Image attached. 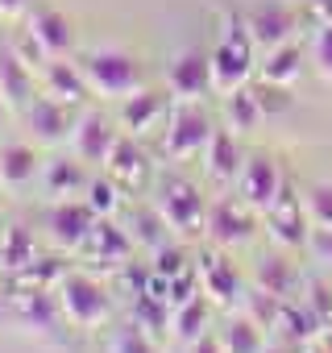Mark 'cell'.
I'll list each match as a JSON object with an SVG mask.
<instances>
[{
	"label": "cell",
	"instance_id": "obj_1",
	"mask_svg": "<svg viewBox=\"0 0 332 353\" xmlns=\"http://www.w3.org/2000/svg\"><path fill=\"white\" fill-rule=\"evenodd\" d=\"M212 54V75H216V96H229L237 88L249 83L253 75V54H258V42H253V30L241 13H220V34H216V46L208 50Z\"/></svg>",
	"mask_w": 332,
	"mask_h": 353
},
{
	"label": "cell",
	"instance_id": "obj_2",
	"mask_svg": "<svg viewBox=\"0 0 332 353\" xmlns=\"http://www.w3.org/2000/svg\"><path fill=\"white\" fill-rule=\"evenodd\" d=\"M75 59L92 83V96H100V100H125L145 88V67L125 46H87Z\"/></svg>",
	"mask_w": 332,
	"mask_h": 353
},
{
	"label": "cell",
	"instance_id": "obj_3",
	"mask_svg": "<svg viewBox=\"0 0 332 353\" xmlns=\"http://www.w3.org/2000/svg\"><path fill=\"white\" fill-rule=\"evenodd\" d=\"M154 204L158 212L166 216V225H171L179 237H204V221H208V196L200 192L196 179H187V174L179 170H166L154 179Z\"/></svg>",
	"mask_w": 332,
	"mask_h": 353
},
{
	"label": "cell",
	"instance_id": "obj_4",
	"mask_svg": "<svg viewBox=\"0 0 332 353\" xmlns=\"http://www.w3.org/2000/svg\"><path fill=\"white\" fill-rule=\"evenodd\" d=\"M212 137H216V121L204 108V100H175L162 129V154L171 162H191L208 154Z\"/></svg>",
	"mask_w": 332,
	"mask_h": 353
},
{
	"label": "cell",
	"instance_id": "obj_5",
	"mask_svg": "<svg viewBox=\"0 0 332 353\" xmlns=\"http://www.w3.org/2000/svg\"><path fill=\"white\" fill-rule=\"evenodd\" d=\"M54 295L63 303L67 324H75V328H100L112 316V291L96 274H87V270H67L59 279Z\"/></svg>",
	"mask_w": 332,
	"mask_h": 353
},
{
	"label": "cell",
	"instance_id": "obj_6",
	"mask_svg": "<svg viewBox=\"0 0 332 353\" xmlns=\"http://www.w3.org/2000/svg\"><path fill=\"white\" fill-rule=\"evenodd\" d=\"M287 183H291V179L282 174L274 150H249V154H245V166H241V174H237L233 188H237V196H241L253 212H266V208L282 196Z\"/></svg>",
	"mask_w": 332,
	"mask_h": 353
},
{
	"label": "cell",
	"instance_id": "obj_7",
	"mask_svg": "<svg viewBox=\"0 0 332 353\" xmlns=\"http://www.w3.org/2000/svg\"><path fill=\"white\" fill-rule=\"evenodd\" d=\"M258 216H262V212H253L237 192H233V196H216V200L208 204L204 237H208L212 245H220V250H237V245L253 241V233H258Z\"/></svg>",
	"mask_w": 332,
	"mask_h": 353
},
{
	"label": "cell",
	"instance_id": "obj_8",
	"mask_svg": "<svg viewBox=\"0 0 332 353\" xmlns=\"http://www.w3.org/2000/svg\"><path fill=\"white\" fill-rule=\"evenodd\" d=\"M262 221H266V237H270L278 250H307L311 237H315V225H311V216H307V208H303V196H299L291 183H287L282 196L262 212Z\"/></svg>",
	"mask_w": 332,
	"mask_h": 353
},
{
	"label": "cell",
	"instance_id": "obj_9",
	"mask_svg": "<svg viewBox=\"0 0 332 353\" xmlns=\"http://www.w3.org/2000/svg\"><path fill=\"white\" fill-rule=\"evenodd\" d=\"M196 270H200V291L212 299V303H225V307H241L245 295H249V279L241 274V266L229 258V250L212 245L196 258Z\"/></svg>",
	"mask_w": 332,
	"mask_h": 353
},
{
	"label": "cell",
	"instance_id": "obj_10",
	"mask_svg": "<svg viewBox=\"0 0 332 353\" xmlns=\"http://www.w3.org/2000/svg\"><path fill=\"white\" fill-rule=\"evenodd\" d=\"M245 21L253 30L258 50H274V46L295 42L299 21H307V17H303V9L295 5V0H266V5H258V9L245 13Z\"/></svg>",
	"mask_w": 332,
	"mask_h": 353
},
{
	"label": "cell",
	"instance_id": "obj_11",
	"mask_svg": "<svg viewBox=\"0 0 332 353\" xmlns=\"http://www.w3.org/2000/svg\"><path fill=\"white\" fill-rule=\"evenodd\" d=\"M116 141H121V129H116V121H112L108 112H100V108H83V112L75 117V129H71V154H79L87 166H104V162L112 158Z\"/></svg>",
	"mask_w": 332,
	"mask_h": 353
},
{
	"label": "cell",
	"instance_id": "obj_12",
	"mask_svg": "<svg viewBox=\"0 0 332 353\" xmlns=\"http://www.w3.org/2000/svg\"><path fill=\"white\" fill-rule=\"evenodd\" d=\"M166 92L175 100H204L216 92V75H212V54L208 50H179L171 71H166Z\"/></svg>",
	"mask_w": 332,
	"mask_h": 353
},
{
	"label": "cell",
	"instance_id": "obj_13",
	"mask_svg": "<svg viewBox=\"0 0 332 353\" xmlns=\"http://www.w3.org/2000/svg\"><path fill=\"white\" fill-rule=\"evenodd\" d=\"M25 30L42 42V50L50 59H75L79 54V34H75V21L50 5H34L25 13Z\"/></svg>",
	"mask_w": 332,
	"mask_h": 353
},
{
	"label": "cell",
	"instance_id": "obj_14",
	"mask_svg": "<svg viewBox=\"0 0 332 353\" xmlns=\"http://www.w3.org/2000/svg\"><path fill=\"white\" fill-rule=\"evenodd\" d=\"M21 117H25L30 137H34L38 145H59V141H67L71 129H75V108L63 104V100H54V96H46V92H38V96L21 108Z\"/></svg>",
	"mask_w": 332,
	"mask_h": 353
},
{
	"label": "cell",
	"instance_id": "obj_15",
	"mask_svg": "<svg viewBox=\"0 0 332 353\" xmlns=\"http://www.w3.org/2000/svg\"><path fill=\"white\" fill-rule=\"evenodd\" d=\"M96 221H100V216L87 208V200H54V208H50V216H46V233H50V241H54L59 250L79 254Z\"/></svg>",
	"mask_w": 332,
	"mask_h": 353
},
{
	"label": "cell",
	"instance_id": "obj_16",
	"mask_svg": "<svg viewBox=\"0 0 332 353\" xmlns=\"http://www.w3.org/2000/svg\"><path fill=\"white\" fill-rule=\"evenodd\" d=\"M171 104H175V96H162V92H154V88H141V92L116 100V125H121L125 133H133V137L154 133L158 125H166Z\"/></svg>",
	"mask_w": 332,
	"mask_h": 353
},
{
	"label": "cell",
	"instance_id": "obj_17",
	"mask_svg": "<svg viewBox=\"0 0 332 353\" xmlns=\"http://www.w3.org/2000/svg\"><path fill=\"white\" fill-rule=\"evenodd\" d=\"M0 96L9 100V108H25L38 96V71L21 59L13 38H0Z\"/></svg>",
	"mask_w": 332,
	"mask_h": 353
},
{
	"label": "cell",
	"instance_id": "obj_18",
	"mask_svg": "<svg viewBox=\"0 0 332 353\" xmlns=\"http://www.w3.org/2000/svg\"><path fill=\"white\" fill-rule=\"evenodd\" d=\"M38 83H42L46 96H54V100H63L71 108H87V100H92V83H87L79 59H50L38 71Z\"/></svg>",
	"mask_w": 332,
	"mask_h": 353
},
{
	"label": "cell",
	"instance_id": "obj_19",
	"mask_svg": "<svg viewBox=\"0 0 332 353\" xmlns=\"http://www.w3.org/2000/svg\"><path fill=\"white\" fill-rule=\"evenodd\" d=\"M104 170L125 188V192H141L145 183H154V162H149V150L133 137V133H121L112 158L104 162Z\"/></svg>",
	"mask_w": 332,
	"mask_h": 353
},
{
	"label": "cell",
	"instance_id": "obj_20",
	"mask_svg": "<svg viewBox=\"0 0 332 353\" xmlns=\"http://www.w3.org/2000/svg\"><path fill=\"white\" fill-rule=\"evenodd\" d=\"M87 183H92V170H87V162L79 154H71V158H46L42 162V188L54 200H79L87 192Z\"/></svg>",
	"mask_w": 332,
	"mask_h": 353
},
{
	"label": "cell",
	"instance_id": "obj_21",
	"mask_svg": "<svg viewBox=\"0 0 332 353\" xmlns=\"http://www.w3.org/2000/svg\"><path fill=\"white\" fill-rule=\"evenodd\" d=\"M133 245H137V241L129 237V229H121L112 216H100V221L92 225V233H87V241H83L79 254L100 258V266H125L129 254H133Z\"/></svg>",
	"mask_w": 332,
	"mask_h": 353
},
{
	"label": "cell",
	"instance_id": "obj_22",
	"mask_svg": "<svg viewBox=\"0 0 332 353\" xmlns=\"http://www.w3.org/2000/svg\"><path fill=\"white\" fill-rule=\"evenodd\" d=\"M34 179H42V158H38L34 141H5L0 145V183L9 192H21Z\"/></svg>",
	"mask_w": 332,
	"mask_h": 353
},
{
	"label": "cell",
	"instance_id": "obj_23",
	"mask_svg": "<svg viewBox=\"0 0 332 353\" xmlns=\"http://www.w3.org/2000/svg\"><path fill=\"white\" fill-rule=\"evenodd\" d=\"M291 250H278V254H266L258 266H253V287L258 291H270L278 299H295L303 291V279H299V266L287 258Z\"/></svg>",
	"mask_w": 332,
	"mask_h": 353
},
{
	"label": "cell",
	"instance_id": "obj_24",
	"mask_svg": "<svg viewBox=\"0 0 332 353\" xmlns=\"http://www.w3.org/2000/svg\"><path fill=\"white\" fill-rule=\"evenodd\" d=\"M129 237H133L145 254H158L162 245L175 241V229L166 225V216L158 212L154 200H141V204H129Z\"/></svg>",
	"mask_w": 332,
	"mask_h": 353
},
{
	"label": "cell",
	"instance_id": "obj_25",
	"mask_svg": "<svg viewBox=\"0 0 332 353\" xmlns=\"http://www.w3.org/2000/svg\"><path fill=\"white\" fill-rule=\"evenodd\" d=\"M216 336H220L225 353H262V349L270 345V341H266V328H262L245 307H229V316L220 320Z\"/></svg>",
	"mask_w": 332,
	"mask_h": 353
},
{
	"label": "cell",
	"instance_id": "obj_26",
	"mask_svg": "<svg viewBox=\"0 0 332 353\" xmlns=\"http://www.w3.org/2000/svg\"><path fill=\"white\" fill-rule=\"evenodd\" d=\"M241 166H245V150H241L237 133H233V129H216V137H212V145H208V154H204L208 179H216V183H237Z\"/></svg>",
	"mask_w": 332,
	"mask_h": 353
},
{
	"label": "cell",
	"instance_id": "obj_27",
	"mask_svg": "<svg viewBox=\"0 0 332 353\" xmlns=\"http://www.w3.org/2000/svg\"><path fill=\"white\" fill-rule=\"evenodd\" d=\"M208 328H212V299H208L204 291H200V295H191L187 303H179V307L171 312V332H175L183 345L200 341Z\"/></svg>",
	"mask_w": 332,
	"mask_h": 353
},
{
	"label": "cell",
	"instance_id": "obj_28",
	"mask_svg": "<svg viewBox=\"0 0 332 353\" xmlns=\"http://www.w3.org/2000/svg\"><path fill=\"white\" fill-rule=\"evenodd\" d=\"M266 83H282V88H295L299 79H303V50H299V42H287V46H274V50H266V63H262V71H258Z\"/></svg>",
	"mask_w": 332,
	"mask_h": 353
},
{
	"label": "cell",
	"instance_id": "obj_29",
	"mask_svg": "<svg viewBox=\"0 0 332 353\" xmlns=\"http://www.w3.org/2000/svg\"><path fill=\"white\" fill-rule=\"evenodd\" d=\"M262 117H266V112H262L253 88H237V92L225 96V129H233L237 137H241V133H253V129L262 125Z\"/></svg>",
	"mask_w": 332,
	"mask_h": 353
},
{
	"label": "cell",
	"instance_id": "obj_30",
	"mask_svg": "<svg viewBox=\"0 0 332 353\" xmlns=\"http://www.w3.org/2000/svg\"><path fill=\"white\" fill-rule=\"evenodd\" d=\"M34 258H38V250H34V233L30 229L9 225L5 233H0V266H5L9 274H21Z\"/></svg>",
	"mask_w": 332,
	"mask_h": 353
},
{
	"label": "cell",
	"instance_id": "obj_31",
	"mask_svg": "<svg viewBox=\"0 0 332 353\" xmlns=\"http://www.w3.org/2000/svg\"><path fill=\"white\" fill-rule=\"evenodd\" d=\"M121 183L112 179V174L104 170V174H92V183H87V192H83V200H87V208L96 212V216H116L121 208H125V200H121Z\"/></svg>",
	"mask_w": 332,
	"mask_h": 353
},
{
	"label": "cell",
	"instance_id": "obj_32",
	"mask_svg": "<svg viewBox=\"0 0 332 353\" xmlns=\"http://www.w3.org/2000/svg\"><path fill=\"white\" fill-rule=\"evenodd\" d=\"M149 258H154V262H149V266H154V274H162V279H171V283L196 270V258H191V254H187V250H183L179 241H171V245H162V250H158V254H149Z\"/></svg>",
	"mask_w": 332,
	"mask_h": 353
},
{
	"label": "cell",
	"instance_id": "obj_33",
	"mask_svg": "<svg viewBox=\"0 0 332 353\" xmlns=\"http://www.w3.org/2000/svg\"><path fill=\"white\" fill-rule=\"evenodd\" d=\"M303 208H307L315 233H320V229H332V183H328V179L311 183V188L303 192Z\"/></svg>",
	"mask_w": 332,
	"mask_h": 353
},
{
	"label": "cell",
	"instance_id": "obj_34",
	"mask_svg": "<svg viewBox=\"0 0 332 353\" xmlns=\"http://www.w3.org/2000/svg\"><path fill=\"white\" fill-rule=\"evenodd\" d=\"M108 353H158V345H154L149 328H141L133 320V324H125V328H116L108 336Z\"/></svg>",
	"mask_w": 332,
	"mask_h": 353
},
{
	"label": "cell",
	"instance_id": "obj_35",
	"mask_svg": "<svg viewBox=\"0 0 332 353\" xmlns=\"http://www.w3.org/2000/svg\"><path fill=\"white\" fill-rule=\"evenodd\" d=\"M303 299H307V307L320 316V324L332 328V279H311V283H303Z\"/></svg>",
	"mask_w": 332,
	"mask_h": 353
},
{
	"label": "cell",
	"instance_id": "obj_36",
	"mask_svg": "<svg viewBox=\"0 0 332 353\" xmlns=\"http://www.w3.org/2000/svg\"><path fill=\"white\" fill-rule=\"evenodd\" d=\"M253 92H258V104H262L266 117H274V112H291V108H295L291 88H282V83H266V79H262Z\"/></svg>",
	"mask_w": 332,
	"mask_h": 353
},
{
	"label": "cell",
	"instance_id": "obj_37",
	"mask_svg": "<svg viewBox=\"0 0 332 353\" xmlns=\"http://www.w3.org/2000/svg\"><path fill=\"white\" fill-rule=\"evenodd\" d=\"M311 63L324 79H332V21L328 26H315V38H311Z\"/></svg>",
	"mask_w": 332,
	"mask_h": 353
},
{
	"label": "cell",
	"instance_id": "obj_38",
	"mask_svg": "<svg viewBox=\"0 0 332 353\" xmlns=\"http://www.w3.org/2000/svg\"><path fill=\"white\" fill-rule=\"evenodd\" d=\"M307 250H311V258H315L320 266H332V229H320Z\"/></svg>",
	"mask_w": 332,
	"mask_h": 353
},
{
	"label": "cell",
	"instance_id": "obj_39",
	"mask_svg": "<svg viewBox=\"0 0 332 353\" xmlns=\"http://www.w3.org/2000/svg\"><path fill=\"white\" fill-rule=\"evenodd\" d=\"M30 9H34V0H0V17H5V21H17Z\"/></svg>",
	"mask_w": 332,
	"mask_h": 353
},
{
	"label": "cell",
	"instance_id": "obj_40",
	"mask_svg": "<svg viewBox=\"0 0 332 353\" xmlns=\"http://www.w3.org/2000/svg\"><path fill=\"white\" fill-rule=\"evenodd\" d=\"M187 353H225V345H220V336H216V332H204L200 341H191V345H187Z\"/></svg>",
	"mask_w": 332,
	"mask_h": 353
},
{
	"label": "cell",
	"instance_id": "obj_41",
	"mask_svg": "<svg viewBox=\"0 0 332 353\" xmlns=\"http://www.w3.org/2000/svg\"><path fill=\"white\" fill-rule=\"evenodd\" d=\"M262 353H303V349H295V345H287V341H270Z\"/></svg>",
	"mask_w": 332,
	"mask_h": 353
},
{
	"label": "cell",
	"instance_id": "obj_42",
	"mask_svg": "<svg viewBox=\"0 0 332 353\" xmlns=\"http://www.w3.org/2000/svg\"><path fill=\"white\" fill-rule=\"evenodd\" d=\"M303 353H332V345H324V341H311V345H307Z\"/></svg>",
	"mask_w": 332,
	"mask_h": 353
},
{
	"label": "cell",
	"instance_id": "obj_43",
	"mask_svg": "<svg viewBox=\"0 0 332 353\" xmlns=\"http://www.w3.org/2000/svg\"><path fill=\"white\" fill-rule=\"evenodd\" d=\"M5 121H9V100L0 96V129H5Z\"/></svg>",
	"mask_w": 332,
	"mask_h": 353
},
{
	"label": "cell",
	"instance_id": "obj_44",
	"mask_svg": "<svg viewBox=\"0 0 332 353\" xmlns=\"http://www.w3.org/2000/svg\"><path fill=\"white\" fill-rule=\"evenodd\" d=\"M0 320H5V295H0Z\"/></svg>",
	"mask_w": 332,
	"mask_h": 353
},
{
	"label": "cell",
	"instance_id": "obj_45",
	"mask_svg": "<svg viewBox=\"0 0 332 353\" xmlns=\"http://www.w3.org/2000/svg\"><path fill=\"white\" fill-rule=\"evenodd\" d=\"M295 5H299V9H307V5H311V0H295Z\"/></svg>",
	"mask_w": 332,
	"mask_h": 353
},
{
	"label": "cell",
	"instance_id": "obj_46",
	"mask_svg": "<svg viewBox=\"0 0 332 353\" xmlns=\"http://www.w3.org/2000/svg\"><path fill=\"white\" fill-rule=\"evenodd\" d=\"M0 233H5V216H0Z\"/></svg>",
	"mask_w": 332,
	"mask_h": 353
},
{
	"label": "cell",
	"instance_id": "obj_47",
	"mask_svg": "<svg viewBox=\"0 0 332 353\" xmlns=\"http://www.w3.org/2000/svg\"><path fill=\"white\" fill-rule=\"evenodd\" d=\"M0 188H5V183H0Z\"/></svg>",
	"mask_w": 332,
	"mask_h": 353
}]
</instances>
